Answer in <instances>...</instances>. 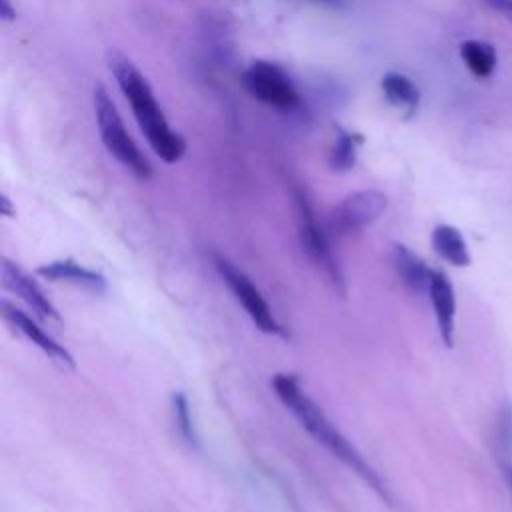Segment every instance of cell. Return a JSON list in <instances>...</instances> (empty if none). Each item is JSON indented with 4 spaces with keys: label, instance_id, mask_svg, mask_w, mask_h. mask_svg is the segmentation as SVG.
Wrapping results in <instances>:
<instances>
[{
    "label": "cell",
    "instance_id": "6da1fadb",
    "mask_svg": "<svg viewBox=\"0 0 512 512\" xmlns=\"http://www.w3.org/2000/svg\"><path fill=\"white\" fill-rule=\"evenodd\" d=\"M270 384H272L274 394L278 396V400L292 412V416L300 422V426L318 444H322L334 458H338L352 472H356L384 500H390L386 484L382 482V478L364 460V456L356 450V446L324 414V410L302 390L300 382L292 374H274Z\"/></svg>",
    "mask_w": 512,
    "mask_h": 512
},
{
    "label": "cell",
    "instance_id": "7a4b0ae2",
    "mask_svg": "<svg viewBox=\"0 0 512 512\" xmlns=\"http://www.w3.org/2000/svg\"><path fill=\"white\" fill-rule=\"evenodd\" d=\"M106 64L116 78L124 98L130 102L132 114L154 154L166 164L178 162L186 152V142L178 132L170 128L146 76L126 54L116 48L106 52Z\"/></svg>",
    "mask_w": 512,
    "mask_h": 512
},
{
    "label": "cell",
    "instance_id": "3957f363",
    "mask_svg": "<svg viewBox=\"0 0 512 512\" xmlns=\"http://www.w3.org/2000/svg\"><path fill=\"white\" fill-rule=\"evenodd\" d=\"M92 106L96 116L98 134L102 138L104 148L116 162H120L126 170H130L138 178H150L152 166L142 150L132 140L114 100L102 84H96L92 90Z\"/></svg>",
    "mask_w": 512,
    "mask_h": 512
},
{
    "label": "cell",
    "instance_id": "277c9868",
    "mask_svg": "<svg viewBox=\"0 0 512 512\" xmlns=\"http://www.w3.org/2000/svg\"><path fill=\"white\" fill-rule=\"evenodd\" d=\"M294 206H296V222H298V236L304 252L308 258L316 264L318 270L334 284V288L344 294V276L338 266V260L332 254L330 242H328V232L322 228L314 216V210L310 206V200L304 190L296 188L294 190Z\"/></svg>",
    "mask_w": 512,
    "mask_h": 512
},
{
    "label": "cell",
    "instance_id": "5b68a950",
    "mask_svg": "<svg viewBox=\"0 0 512 512\" xmlns=\"http://www.w3.org/2000/svg\"><path fill=\"white\" fill-rule=\"evenodd\" d=\"M242 84L250 96L280 112H290L300 106V92L288 72L278 64L254 60L242 74Z\"/></svg>",
    "mask_w": 512,
    "mask_h": 512
},
{
    "label": "cell",
    "instance_id": "8992f818",
    "mask_svg": "<svg viewBox=\"0 0 512 512\" xmlns=\"http://www.w3.org/2000/svg\"><path fill=\"white\" fill-rule=\"evenodd\" d=\"M388 206L386 194L380 190H358L348 194L340 204L332 208L326 220L328 236H350L376 222Z\"/></svg>",
    "mask_w": 512,
    "mask_h": 512
},
{
    "label": "cell",
    "instance_id": "52a82bcc",
    "mask_svg": "<svg viewBox=\"0 0 512 512\" xmlns=\"http://www.w3.org/2000/svg\"><path fill=\"white\" fill-rule=\"evenodd\" d=\"M214 264L218 274L222 276V280L226 282V286L230 288V292L234 294V298L238 300V304L246 310V314L250 316V320L266 334H274V336H286L284 326L276 320V316L272 314L268 302L264 300V296L260 294V290L252 284V280L240 270L236 268L230 260H226L224 256H214Z\"/></svg>",
    "mask_w": 512,
    "mask_h": 512
},
{
    "label": "cell",
    "instance_id": "ba28073f",
    "mask_svg": "<svg viewBox=\"0 0 512 512\" xmlns=\"http://www.w3.org/2000/svg\"><path fill=\"white\" fill-rule=\"evenodd\" d=\"M2 316L16 332H20L28 342H32L36 348H40L54 364H58L64 370L76 368L74 356L62 344H58L50 334H46L26 312H22L16 306H12L10 302L2 300Z\"/></svg>",
    "mask_w": 512,
    "mask_h": 512
},
{
    "label": "cell",
    "instance_id": "9c48e42d",
    "mask_svg": "<svg viewBox=\"0 0 512 512\" xmlns=\"http://www.w3.org/2000/svg\"><path fill=\"white\" fill-rule=\"evenodd\" d=\"M2 284L16 296H20L40 318L44 320H54L60 322V314L56 306L50 302L42 286L26 272L22 270L16 262L2 258Z\"/></svg>",
    "mask_w": 512,
    "mask_h": 512
},
{
    "label": "cell",
    "instance_id": "30bf717a",
    "mask_svg": "<svg viewBox=\"0 0 512 512\" xmlns=\"http://www.w3.org/2000/svg\"><path fill=\"white\" fill-rule=\"evenodd\" d=\"M428 296L434 308L436 324L442 342L450 348L454 342V320H456V296L450 278L442 270H432Z\"/></svg>",
    "mask_w": 512,
    "mask_h": 512
},
{
    "label": "cell",
    "instance_id": "8fae6325",
    "mask_svg": "<svg viewBox=\"0 0 512 512\" xmlns=\"http://www.w3.org/2000/svg\"><path fill=\"white\" fill-rule=\"evenodd\" d=\"M36 272L42 278L52 280V282H70L74 286H82L92 292L106 290V278L100 272L90 270L74 260H54V262L42 264Z\"/></svg>",
    "mask_w": 512,
    "mask_h": 512
},
{
    "label": "cell",
    "instance_id": "7c38bea8",
    "mask_svg": "<svg viewBox=\"0 0 512 512\" xmlns=\"http://www.w3.org/2000/svg\"><path fill=\"white\" fill-rule=\"evenodd\" d=\"M392 264L394 270L400 278V282L418 294H428V284H430V274L432 270L426 266V262L414 254L410 248L402 244L392 246Z\"/></svg>",
    "mask_w": 512,
    "mask_h": 512
},
{
    "label": "cell",
    "instance_id": "4fadbf2b",
    "mask_svg": "<svg viewBox=\"0 0 512 512\" xmlns=\"http://www.w3.org/2000/svg\"><path fill=\"white\" fill-rule=\"evenodd\" d=\"M432 248L442 260H446L452 266L464 268L470 264V252H468L466 240L462 232L450 224H438L432 230Z\"/></svg>",
    "mask_w": 512,
    "mask_h": 512
},
{
    "label": "cell",
    "instance_id": "5bb4252c",
    "mask_svg": "<svg viewBox=\"0 0 512 512\" xmlns=\"http://www.w3.org/2000/svg\"><path fill=\"white\" fill-rule=\"evenodd\" d=\"M382 92L386 96V100L406 112V114H414L418 104H420V90L418 86L404 74L400 72H388L382 76Z\"/></svg>",
    "mask_w": 512,
    "mask_h": 512
},
{
    "label": "cell",
    "instance_id": "9a60e30c",
    "mask_svg": "<svg viewBox=\"0 0 512 512\" xmlns=\"http://www.w3.org/2000/svg\"><path fill=\"white\" fill-rule=\"evenodd\" d=\"M460 58L476 78H490L496 68V50L484 40H466L460 44Z\"/></svg>",
    "mask_w": 512,
    "mask_h": 512
},
{
    "label": "cell",
    "instance_id": "2e32d148",
    "mask_svg": "<svg viewBox=\"0 0 512 512\" xmlns=\"http://www.w3.org/2000/svg\"><path fill=\"white\" fill-rule=\"evenodd\" d=\"M360 142H362V138L358 134L340 130L336 140H334V144H332V150H330V166H332V170H336V172L350 170L354 166V162H356V152H358Z\"/></svg>",
    "mask_w": 512,
    "mask_h": 512
},
{
    "label": "cell",
    "instance_id": "e0dca14e",
    "mask_svg": "<svg viewBox=\"0 0 512 512\" xmlns=\"http://www.w3.org/2000/svg\"><path fill=\"white\" fill-rule=\"evenodd\" d=\"M172 412H174V420H176V426H178L182 438L190 446H198V434H196V426L192 420V410H190V402H188L186 394H182V392L172 394Z\"/></svg>",
    "mask_w": 512,
    "mask_h": 512
},
{
    "label": "cell",
    "instance_id": "ac0fdd59",
    "mask_svg": "<svg viewBox=\"0 0 512 512\" xmlns=\"http://www.w3.org/2000/svg\"><path fill=\"white\" fill-rule=\"evenodd\" d=\"M494 442H496L500 458H508L512 454V410L508 406H504L500 410Z\"/></svg>",
    "mask_w": 512,
    "mask_h": 512
},
{
    "label": "cell",
    "instance_id": "d6986e66",
    "mask_svg": "<svg viewBox=\"0 0 512 512\" xmlns=\"http://www.w3.org/2000/svg\"><path fill=\"white\" fill-rule=\"evenodd\" d=\"M492 10L502 14L506 20L512 22V0H484Z\"/></svg>",
    "mask_w": 512,
    "mask_h": 512
},
{
    "label": "cell",
    "instance_id": "ffe728a7",
    "mask_svg": "<svg viewBox=\"0 0 512 512\" xmlns=\"http://www.w3.org/2000/svg\"><path fill=\"white\" fill-rule=\"evenodd\" d=\"M0 16L4 20H14L16 18V10L12 8L10 0H0Z\"/></svg>",
    "mask_w": 512,
    "mask_h": 512
},
{
    "label": "cell",
    "instance_id": "44dd1931",
    "mask_svg": "<svg viewBox=\"0 0 512 512\" xmlns=\"http://www.w3.org/2000/svg\"><path fill=\"white\" fill-rule=\"evenodd\" d=\"M0 204H2V214H4L6 218H12V216H14V210H12V204H10L8 196H2Z\"/></svg>",
    "mask_w": 512,
    "mask_h": 512
},
{
    "label": "cell",
    "instance_id": "7402d4cb",
    "mask_svg": "<svg viewBox=\"0 0 512 512\" xmlns=\"http://www.w3.org/2000/svg\"><path fill=\"white\" fill-rule=\"evenodd\" d=\"M314 4H322V6H328V8H342L344 6V0H310Z\"/></svg>",
    "mask_w": 512,
    "mask_h": 512
},
{
    "label": "cell",
    "instance_id": "603a6c76",
    "mask_svg": "<svg viewBox=\"0 0 512 512\" xmlns=\"http://www.w3.org/2000/svg\"><path fill=\"white\" fill-rule=\"evenodd\" d=\"M504 470H506V480H508V486H510V492H512V466L508 464V466H504Z\"/></svg>",
    "mask_w": 512,
    "mask_h": 512
}]
</instances>
